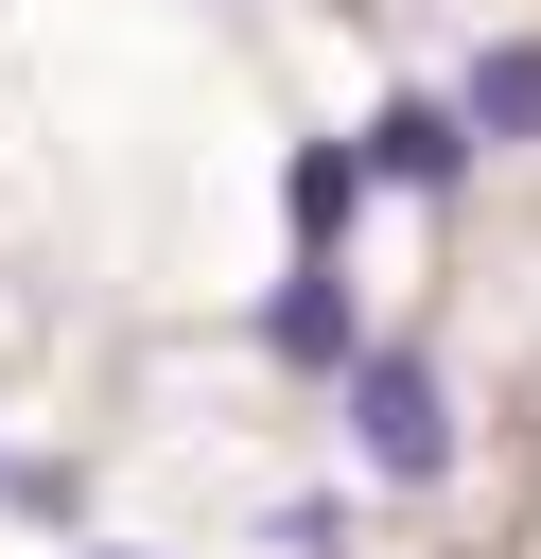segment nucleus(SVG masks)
Segmentation results:
<instances>
[{
  "label": "nucleus",
  "instance_id": "f257e3e1",
  "mask_svg": "<svg viewBox=\"0 0 541 559\" xmlns=\"http://www.w3.org/2000/svg\"><path fill=\"white\" fill-rule=\"evenodd\" d=\"M349 437H366V472H454V402H436V367H401V349H349Z\"/></svg>",
  "mask_w": 541,
  "mask_h": 559
},
{
  "label": "nucleus",
  "instance_id": "f03ea898",
  "mask_svg": "<svg viewBox=\"0 0 541 559\" xmlns=\"http://www.w3.org/2000/svg\"><path fill=\"white\" fill-rule=\"evenodd\" d=\"M366 175H401V192H454V175H471V122H454L436 87H401V105L366 122Z\"/></svg>",
  "mask_w": 541,
  "mask_h": 559
},
{
  "label": "nucleus",
  "instance_id": "7ed1b4c3",
  "mask_svg": "<svg viewBox=\"0 0 541 559\" xmlns=\"http://www.w3.org/2000/svg\"><path fill=\"white\" fill-rule=\"evenodd\" d=\"M262 349H279V367H349V349H366V332H349V280H332V262H297V280L262 297Z\"/></svg>",
  "mask_w": 541,
  "mask_h": 559
},
{
  "label": "nucleus",
  "instance_id": "20e7f679",
  "mask_svg": "<svg viewBox=\"0 0 541 559\" xmlns=\"http://www.w3.org/2000/svg\"><path fill=\"white\" fill-rule=\"evenodd\" d=\"M471 140H541V35H506L489 70H471V105H454Z\"/></svg>",
  "mask_w": 541,
  "mask_h": 559
},
{
  "label": "nucleus",
  "instance_id": "39448f33",
  "mask_svg": "<svg viewBox=\"0 0 541 559\" xmlns=\"http://www.w3.org/2000/svg\"><path fill=\"white\" fill-rule=\"evenodd\" d=\"M279 192H297V245H314V262H332V227H349V192H366V157H332V140H314V157H297V175H279Z\"/></svg>",
  "mask_w": 541,
  "mask_h": 559
}]
</instances>
